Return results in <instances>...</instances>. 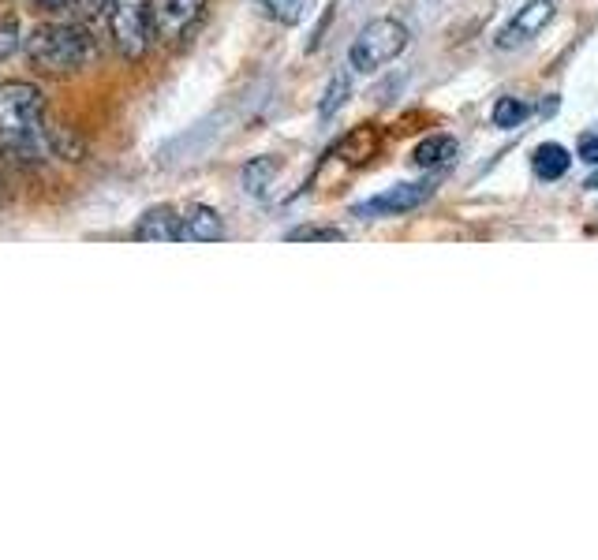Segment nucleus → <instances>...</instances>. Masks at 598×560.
<instances>
[{
    "mask_svg": "<svg viewBox=\"0 0 598 560\" xmlns=\"http://www.w3.org/2000/svg\"><path fill=\"white\" fill-rule=\"evenodd\" d=\"M109 38L128 60H143L154 42V15H150V0H113V8L105 15Z\"/></svg>",
    "mask_w": 598,
    "mask_h": 560,
    "instance_id": "nucleus-4",
    "label": "nucleus"
},
{
    "mask_svg": "<svg viewBox=\"0 0 598 560\" xmlns=\"http://www.w3.org/2000/svg\"><path fill=\"white\" fill-rule=\"evenodd\" d=\"M587 191H598V165H595V172H591V176H587V183H584Z\"/></svg>",
    "mask_w": 598,
    "mask_h": 560,
    "instance_id": "nucleus-22",
    "label": "nucleus"
},
{
    "mask_svg": "<svg viewBox=\"0 0 598 560\" xmlns=\"http://www.w3.org/2000/svg\"><path fill=\"white\" fill-rule=\"evenodd\" d=\"M23 53L30 56V64L38 71L72 75V71L86 68L98 56V45H94V34L86 27H75V23H42V27H34L23 38Z\"/></svg>",
    "mask_w": 598,
    "mask_h": 560,
    "instance_id": "nucleus-2",
    "label": "nucleus"
},
{
    "mask_svg": "<svg viewBox=\"0 0 598 560\" xmlns=\"http://www.w3.org/2000/svg\"><path fill=\"white\" fill-rule=\"evenodd\" d=\"M135 239H143V243H180L184 239V213H176L172 206L146 210L135 224Z\"/></svg>",
    "mask_w": 598,
    "mask_h": 560,
    "instance_id": "nucleus-8",
    "label": "nucleus"
},
{
    "mask_svg": "<svg viewBox=\"0 0 598 560\" xmlns=\"http://www.w3.org/2000/svg\"><path fill=\"white\" fill-rule=\"evenodd\" d=\"M15 49H23L19 27H15V19H0V60H8Z\"/></svg>",
    "mask_w": 598,
    "mask_h": 560,
    "instance_id": "nucleus-17",
    "label": "nucleus"
},
{
    "mask_svg": "<svg viewBox=\"0 0 598 560\" xmlns=\"http://www.w3.org/2000/svg\"><path fill=\"white\" fill-rule=\"evenodd\" d=\"M449 157H456V139L453 135H430L415 146V165L419 168H434V165H445Z\"/></svg>",
    "mask_w": 598,
    "mask_h": 560,
    "instance_id": "nucleus-13",
    "label": "nucleus"
},
{
    "mask_svg": "<svg viewBox=\"0 0 598 560\" xmlns=\"http://www.w3.org/2000/svg\"><path fill=\"white\" fill-rule=\"evenodd\" d=\"M539 112H542V116H554V112H557V98L542 101V105H539Z\"/></svg>",
    "mask_w": 598,
    "mask_h": 560,
    "instance_id": "nucleus-21",
    "label": "nucleus"
},
{
    "mask_svg": "<svg viewBox=\"0 0 598 560\" xmlns=\"http://www.w3.org/2000/svg\"><path fill=\"white\" fill-rule=\"evenodd\" d=\"M150 15H154V38L176 45L202 23L206 0H150Z\"/></svg>",
    "mask_w": 598,
    "mask_h": 560,
    "instance_id": "nucleus-5",
    "label": "nucleus"
},
{
    "mask_svg": "<svg viewBox=\"0 0 598 560\" xmlns=\"http://www.w3.org/2000/svg\"><path fill=\"white\" fill-rule=\"evenodd\" d=\"M277 157H255V161H247L243 168V191L251 198H266L270 195L273 180H277Z\"/></svg>",
    "mask_w": 598,
    "mask_h": 560,
    "instance_id": "nucleus-11",
    "label": "nucleus"
},
{
    "mask_svg": "<svg viewBox=\"0 0 598 560\" xmlns=\"http://www.w3.org/2000/svg\"><path fill=\"white\" fill-rule=\"evenodd\" d=\"M0 150L19 161H42L49 150L45 94L34 83H0Z\"/></svg>",
    "mask_w": 598,
    "mask_h": 560,
    "instance_id": "nucleus-1",
    "label": "nucleus"
},
{
    "mask_svg": "<svg viewBox=\"0 0 598 560\" xmlns=\"http://www.w3.org/2000/svg\"><path fill=\"white\" fill-rule=\"evenodd\" d=\"M576 154H580V161H587V165H598V127H591V131L580 135Z\"/></svg>",
    "mask_w": 598,
    "mask_h": 560,
    "instance_id": "nucleus-18",
    "label": "nucleus"
},
{
    "mask_svg": "<svg viewBox=\"0 0 598 560\" xmlns=\"http://www.w3.org/2000/svg\"><path fill=\"white\" fill-rule=\"evenodd\" d=\"M408 49V27L397 19H371L367 27L356 34V42L348 49V64L363 75L385 68L389 60H397Z\"/></svg>",
    "mask_w": 598,
    "mask_h": 560,
    "instance_id": "nucleus-3",
    "label": "nucleus"
},
{
    "mask_svg": "<svg viewBox=\"0 0 598 560\" xmlns=\"http://www.w3.org/2000/svg\"><path fill=\"white\" fill-rule=\"evenodd\" d=\"M27 4H34L38 12H49V15H64L75 8V0H27Z\"/></svg>",
    "mask_w": 598,
    "mask_h": 560,
    "instance_id": "nucleus-20",
    "label": "nucleus"
},
{
    "mask_svg": "<svg viewBox=\"0 0 598 560\" xmlns=\"http://www.w3.org/2000/svg\"><path fill=\"white\" fill-rule=\"evenodd\" d=\"M184 239L191 243H217V239H225V221H221V213L210 210V206H187L184 210Z\"/></svg>",
    "mask_w": 598,
    "mask_h": 560,
    "instance_id": "nucleus-9",
    "label": "nucleus"
},
{
    "mask_svg": "<svg viewBox=\"0 0 598 560\" xmlns=\"http://www.w3.org/2000/svg\"><path fill=\"white\" fill-rule=\"evenodd\" d=\"M569 165L572 157L561 142H542L539 150H535V157H531V168H535L539 180H561L569 172Z\"/></svg>",
    "mask_w": 598,
    "mask_h": 560,
    "instance_id": "nucleus-10",
    "label": "nucleus"
},
{
    "mask_svg": "<svg viewBox=\"0 0 598 560\" xmlns=\"http://www.w3.org/2000/svg\"><path fill=\"white\" fill-rule=\"evenodd\" d=\"M550 19H554V0H527L524 8L509 19V27L498 34V45L501 49H513L520 42H531V38H539L542 30L550 27Z\"/></svg>",
    "mask_w": 598,
    "mask_h": 560,
    "instance_id": "nucleus-7",
    "label": "nucleus"
},
{
    "mask_svg": "<svg viewBox=\"0 0 598 560\" xmlns=\"http://www.w3.org/2000/svg\"><path fill=\"white\" fill-rule=\"evenodd\" d=\"M348 94H352V83H348V75H333V79H329V86H326V98H322V105H318V112H322V116H333V112L341 109L344 101H348Z\"/></svg>",
    "mask_w": 598,
    "mask_h": 560,
    "instance_id": "nucleus-16",
    "label": "nucleus"
},
{
    "mask_svg": "<svg viewBox=\"0 0 598 560\" xmlns=\"http://www.w3.org/2000/svg\"><path fill=\"white\" fill-rule=\"evenodd\" d=\"M314 4L318 0H258V8L270 15V19H277L281 27H299L314 12Z\"/></svg>",
    "mask_w": 598,
    "mask_h": 560,
    "instance_id": "nucleus-12",
    "label": "nucleus"
},
{
    "mask_svg": "<svg viewBox=\"0 0 598 560\" xmlns=\"http://www.w3.org/2000/svg\"><path fill=\"white\" fill-rule=\"evenodd\" d=\"M527 101L520 98H498V105H494V112H490V120H494V127H501V131H513V127H520L527 120Z\"/></svg>",
    "mask_w": 598,
    "mask_h": 560,
    "instance_id": "nucleus-15",
    "label": "nucleus"
},
{
    "mask_svg": "<svg viewBox=\"0 0 598 560\" xmlns=\"http://www.w3.org/2000/svg\"><path fill=\"white\" fill-rule=\"evenodd\" d=\"M427 198H430V183H397V187H389L382 195L359 202L352 213L363 217V221H374V217H400V213L419 210Z\"/></svg>",
    "mask_w": 598,
    "mask_h": 560,
    "instance_id": "nucleus-6",
    "label": "nucleus"
},
{
    "mask_svg": "<svg viewBox=\"0 0 598 560\" xmlns=\"http://www.w3.org/2000/svg\"><path fill=\"white\" fill-rule=\"evenodd\" d=\"M75 8H79V15H83V19H90V23H94V19H105V15H109L113 0H75Z\"/></svg>",
    "mask_w": 598,
    "mask_h": 560,
    "instance_id": "nucleus-19",
    "label": "nucleus"
},
{
    "mask_svg": "<svg viewBox=\"0 0 598 560\" xmlns=\"http://www.w3.org/2000/svg\"><path fill=\"white\" fill-rule=\"evenodd\" d=\"M285 239L288 243H344V232L337 224H299Z\"/></svg>",
    "mask_w": 598,
    "mask_h": 560,
    "instance_id": "nucleus-14",
    "label": "nucleus"
}]
</instances>
